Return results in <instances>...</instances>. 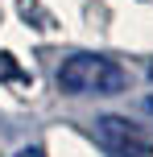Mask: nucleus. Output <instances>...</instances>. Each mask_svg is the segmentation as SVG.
<instances>
[{
	"label": "nucleus",
	"instance_id": "nucleus-1",
	"mask_svg": "<svg viewBox=\"0 0 153 157\" xmlns=\"http://www.w3.org/2000/svg\"><path fill=\"white\" fill-rule=\"evenodd\" d=\"M128 87V71L104 54H71L58 66L62 95H120Z\"/></svg>",
	"mask_w": 153,
	"mask_h": 157
},
{
	"label": "nucleus",
	"instance_id": "nucleus-2",
	"mask_svg": "<svg viewBox=\"0 0 153 157\" xmlns=\"http://www.w3.org/2000/svg\"><path fill=\"white\" fill-rule=\"evenodd\" d=\"M91 136L108 157H153V128L128 116H99L91 124Z\"/></svg>",
	"mask_w": 153,
	"mask_h": 157
},
{
	"label": "nucleus",
	"instance_id": "nucleus-3",
	"mask_svg": "<svg viewBox=\"0 0 153 157\" xmlns=\"http://www.w3.org/2000/svg\"><path fill=\"white\" fill-rule=\"evenodd\" d=\"M0 78H13V83H21V87H29V75H25V71H17V62H13V54H0Z\"/></svg>",
	"mask_w": 153,
	"mask_h": 157
},
{
	"label": "nucleus",
	"instance_id": "nucleus-4",
	"mask_svg": "<svg viewBox=\"0 0 153 157\" xmlns=\"http://www.w3.org/2000/svg\"><path fill=\"white\" fill-rule=\"evenodd\" d=\"M17 157H46V153H41L37 145H29V149H21V153H17Z\"/></svg>",
	"mask_w": 153,
	"mask_h": 157
},
{
	"label": "nucleus",
	"instance_id": "nucleus-5",
	"mask_svg": "<svg viewBox=\"0 0 153 157\" xmlns=\"http://www.w3.org/2000/svg\"><path fill=\"white\" fill-rule=\"evenodd\" d=\"M145 108H149V112H153V95H149V99H145Z\"/></svg>",
	"mask_w": 153,
	"mask_h": 157
},
{
	"label": "nucleus",
	"instance_id": "nucleus-6",
	"mask_svg": "<svg viewBox=\"0 0 153 157\" xmlns=\"http://www.w3.org/2000/svg\"><path fill=\"white\" fill-rule=\"evenodd\" d=\"M149 78H153V62H149Z\"/></svg>",
	"mask_w": 153,
	"mask_h": 157
}]
</instances>
